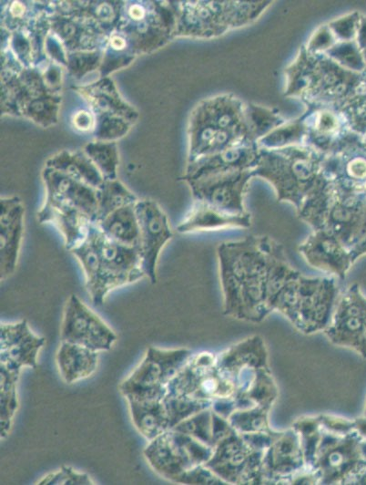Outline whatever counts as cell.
<instances>
[{"label":"cell","instance_id":"cell-25","mask_svg":"<svg viewBox=\"0 0 366 485\" xmlns=\"http://www.w3.org/2000/svg\"><path fill=\"white\" fill-rule=\"evenodd\" d=\"M339 112L353 132L362 137L366 134V76L355 96Z\"/></svg>","mask_w":366,"mask_h":485},{"label":"cell","instance_id":"cell-3","mask_svg":"<svg viewBox=\"0 0 366 485\" xmlns=\"http://www.w3.org/2000/svg\"><path fill=\"white\" fill-rule=\"evenodd\" d=\"M325 156L306 144L259 149L254 177L268 181L277 200L290 203L297 212L322 180Z\"/></svg>","mask_w":366,"mask_h":485},{"label":"cell","instance_id":"cell-34","mask_svg":"<svg viewBox=\"0 0 366 485\" xmlns=\"http://www.w3.org/2000/svg\"><path fill=\"white\" fill-rule=\"evenodd\" d=\"M112 46L117 49H121L125 46V41L118 36H115L111 40Z\"/></svg>","mask_w":366,"mask_h":485},{"label":"cell","instance_id":"cell-32","mask_svg":"<svg viewBox=\"0 0 366 485\" xmlns=\"http://www.w3.org/2000/svg\"><path fill=\"white\" fill-rule=\"evenodd\" d=\"M355 41L361 50L366 48V15H361Z\"/></svg>","mask_w":366,"mask_h":485},{"label":"cell","instance_id":"cell-11","mask_svg":"<svg viewBox=\"0 0 366 485\" xmlns=\"http://www.w3.org/2000/svg\"><path fill=\"white\" fill-rule=\"evenodd\" d=\"M299 252L312 267L341 278L353 263L349 249L325 228L313 230L300 244Z\"/></svg>","mask_w":366,"mask_h":485},{"label":"cell","instance_id":"cell-8","mask_svg":"<svg viewBox=\"0 0 366 485\" xmlns=\"http://www.w3.org/2000/svg\"><path fill=\"white\" fill-rule=\"evenodd\" d=\"M139 227L138 252L145 276L152 284L157 281V263L159 254L173 237V232L167 215L152 201L136 203Z\"/></svg>","mask_w":366,"mask_h":485},{"label":"cell","instance_id":"cell-35","mask_svg":"<svg viewBox=\"0 0 366 485\" xmlns=\"http://www.w3.org/2000/svg\"><path fill=\"white\" fill-rule=\"evenodd\" d=\"M362 57L366 65V48L362 50Z\"/></svg>","mask_w":366,"mask_h":485},{"label":"cell","instance_id":"cell-30","mask_svg":"<svg viewBox=\"0 0 366 485\" xmlns=\"http://www.w3.org/2000/svg\"><path fill=\"white\" fill-rule=\"evenodd\" d=\"M336 42H338L337 39L326 24L314 30L304 46L310 53L324 54Z\"/></svg>","mask_w":366,"mask_h":485},{"label":"cell","instance_id":"cell-24","mask_svg":"<svg viewBox=\"0 0 366 485\" xmlns=\"http://www.w3.org/2000/svg\"><path fill=\"white\" fill-rule=\"evenodd\" d=\"M246 114L250 135L256 142L286 122L280 113L255 104L247 103Z\"/></svg>","mask_w":366,"mask_h":485},{"label":"cell","instance_id":"cell-9","mask_svg":"<svg viewBox=\"0 0 366 485\" xmlns=\"http://www.w3.org/2000/svg\"><path fill=\"white\" fill-rule=\"evenodd\" d=\"M332 278L300 275L295 325L304 331L322 328L328 321L335 296Z\"/></svg>","mask_w":366,"mask_h":485},{"label":"cell","instance_id":"cell-13","mask_svg":"<svg viewBox=\"0 0 366 485\" xmlns=\"http://www.w3.org/2000/svg\"><path fill=\"white\" fill-rule=\"evenodd\" d=\"M259 157L257 142H242L229 147L218 153L189 162L188 178L194 181L211 175L255 170Z\"/></svg>","mask_w":366,"mask_h":485},{"label":"cell","instance_id":"cell-28","mask_svg":"<svg viewBox=\"0 0 366 485\" xmlns=\"http://www.w3.org/2000/svg\"><path fill=\"white\" fill-rule=\"evenodd\" d=\"M39 485H92L94 481L86 473L76 471L73 468L63 466L57 471L44 477Z\"/></svg>","mask_w":366,"mask_h":485},{"label":"cell","instance_id":"cell-23","mask_svg":"<svg viewBox=\"0 0 366 485\" xmlns=\"http://www.w3.org/2000/svg\"><path fill=\"white\" fill-rule=\"evenodd\" d=\"M52 168L90 187H99L102 179L89 160L81 157L64 156L52 162Z\"/></svg>","mask_w":366,"mask_h":485},{"label":"cell","instance_id":"cell-31","mask_svg":"<svg viewBox=\"0 0 366 485\" xmlns=\"http://www.w3.org/2000/svg\"><path fill=\"white\" fill-rule=\"evenodd\" d=\"M89 154L91 160L107 177L114 176L116 157L112 150L93 148L89 150Z\"/></svg>","mask_w":366,"mask_h":485},{"label":"cell","instance_id":"cell-16","mask_svg":"<svg viewBox=\"0 0 366 485\" xmlns=\"http://www.w3.org/2000/svg\"><path fill=\"white\" fill-rule=\"evenodd\" d=\"M180 432L168 429L152 440L144 449V456L152 469L160 476L177 481L183 474L185 451L182 449Z\"/></svg>","mask_w":366,"mask_h":485},{"label":"cell","instance_id":"cell-2","mask_svg":"<svg viewBox=\"0 0 366 485\" xmlns=\"http://www.w3.org/2000/svg\"><path fill=\"white\" fill-rule=\"evenodd\" d=\"M70 253L82 267L86 288L95 305L102 304L112 290L145 276L138 248L109 239L95 223Z\"/></svg>","mask_w":366,"mask_h":485},{"label":"cell","instance_id":"cell-6","mask_svg":"<svg viewBox=\"0 0 366 485\" xmlns=\"http://www.w3.org/2000/svg\"><path fill=\"white\" fill-rule=\"evenodd\" d=\"M253 170H235L189 181L198 202L232 215H246L244 198Z\"/></svg>","mask_w":366,"mask_h":485},{"label":"cell","instance_id":"cell-10","mask_svg":"<svg viewBox=\"0 0 366 485\" xmlns=\"http://www.w3.org/2000/svg\"><path fill=\"white\" fill-rule=\"evenodd\" d=\"M301 119L306 130L305 144L325 155L338 150L355 133L332 108L309 106Z\"/></svg>","mask_w":366,"mask_h":485},{"label":"cell","instance_id":"cell-26","mask_svg":"<svg viewBox=\"0 0 366 485\" xmlns=\"http://www.w3.org/2000/svg\"><path fill=\"white\" fill-rule=\"evenodd\" d=\"M97 192V208L94 223L103 219L113 211L128 204L136 203L133 197L117 185L102 183Z\"/></svg>","mask_w":366,"mask_h":485},{"label":"cell","instance_id":"cell-22","mask_svg":"<svg viewBox=\"0 0 366 485\" xmlns=\"http://www.w3.org/2000/svg\"><path fill=\"white\" fill-rule=\"evenodd\" d=\"M306 130L301 117L277 127L257 141L259 149L273 150L305 144Z\"/></svg>","mask_w":366,"mask_h":485},{"label":"cell","instance_id":"cell-18","mask_svg":"<svg viewBox=\"0 0 366 485\" xmlns=\"http://www.w3.org/2000/svg\"><path fill=\"white\" fill-rule=\"evenodd\" d=\"M98 352L87 347L61 342L56 360L63 380L72 384L91 376L97 369Z\"/></svg>","mask_w":366,"mask_h":485},{"label":"cell","instance_id":"cell-20","mask_svg":"<svg viewBox=\"0 0 366 485\" xmlns=\"http://www.w3.org/2000/svg\"><path fill=\"white\" fill-rule=\"evenodd\" d=\"M132 421L139 433L152 440L168 430V423L163 400H127Z\"/></svg>","mask_w":366,"mask_h":485},{"label":"cell","instance_id":"cell-27","mask_svg":"<svg viewBox=\"0 0 366 485\" xmlns=\"http://www.w3.org/2000/svg\"><path fill=\"white\" fill-rule=\"evenodd\" d=\"M337 64L354 72H364L366 65L356 41L336 42L324 53Z\"/></svg>","mask_w":366,"mask_h":485},{"label":"cell","instance_id":"cell-14","mask_svg":"<svg viewBox=\"0 0 366 485\" xmlns=\"http://www.w3.org/2000/svg\"><path fill=\"white\" fill-rule=\"evenodd\" d=\"M24 232V209L17 199L1 201L0 212V273L7 278L17 264Z\"/></svg>","mask_w":366,"mask_h":485},{"label":"cell","instance_id":"cell-36","mask_svg":"<svg viewBox=\"0 0 366 485\" xmlns=\"http://www.w3.org/2000/svg\"><path fill=\"white\" fill-rule=\"evenodd\" d=\"M363 139L366 140V134L363 136Z\"/></svg>","mask_w":366,"mask_h":485},{"label":"cell","instance_id":"cell-12","mask_svg":"<svg viewBox=\"0 0 366 485\" xmlns=\"http://www.w3.org/2000/svg\"><path fill=\"white\" fill-rule=\"evenodd\" d=\"M46 340L35 335L26 320L0 325V359L5 367L20 371L23 366L36 368L37 355Z\"/></svg>","mask_w":366,"mask_h":485},{"label":"cell","instance_id":"cell-15","mask_svg":"<svg viewBox=\"0 0 366 485\" xmlns=\"http://www.w3.org/2000/svg\"><path fill=\"white\" fill-rule=\"evenodd\" d=\"M37 219L40 223H51L58 229L69 252L83 242L93 223L82 211L49 197L37 212Z\"/></svg>","mask_w":366,"mask_h":485},{"label":"cell","instance_id":"cell-33","mask_svg":"<svg viewBox=\"0 0 366 485\" xmlns=\"http://www.w3.org/2000/svg\"><path fill=\"white\" fill-rule=\"evenodd\" d=\"M130 15L135 19H139L144 15V10L139 5H133L129 10Z\"/></svg>","mask_w":366,"mask_h":485},{"label":"cell","instance_id":"cell-19","mask_svg":"<svg viewBox=\"0 0 366 485\" xmlns=\"http://www.w3.org/2000/svg\"><path fill=\"white\" fill-rule=\"evenodd\" d=\"M136 203L117 208L95 224L109 239L124 245L137 247L139 227Z\"/></svg>","mask_w":366,"mask_h":485},{"label":"cell","instance_id":"cell-21","mask_svg":"<svg viewBox=\"0 0 366 485\" xmlns=\"http://www.w3.org/2000/svg\"><path fill=\"white\" fill-rule=\"evenodd\" d=\"M1 373V439L5 438L10 430L12 419L18 407L16 384L20 371L0 366Z\"/></svg>","mask_w":366,"mask_h":485},{"label":"cell","instance_id":"cell-29","mask_svg":"<svg viewBox=\"0 0 366 485\" xmlns=\"http://www.w3.org/2000/svg\"><path fill=\"white\" fill-rule=\"evenodd\" d=\"M361 14L352 12L328 23L338 42L353 41L356 38Z\"/></svg>","mask_w":366,"mask_h":485},{"label":"cell","instance_id":"cell-7","mask_svg":"<svg viewBox=\"0 0 366 485\" xmlns=\"http://www.w3.org/2000/svg\"><path fill=\"white\" fill-rule=\"evenodd\" d=\"M60 336L61 342L96 352L109 350L117 340L114 331L75 294L66 304Z\"/></svg>","mask_w":366,"mask_h":485},{"label":"cell","instance_id":"cell-17","mask_svg":"<svg viewBox=\"0 0 366 485\" xmlns=\"http://www.w3.org/2000/svg\"><path fill=\"white\" fill-rule=\"evenodd\" d=\"M250 214L232 215L215 210L204 203L196 202L191 211L178 225L181 233L212 231L226 228H249Z\"/></svg>","mask_w":366,"mask_h":485},{"label":"cell","instance_id":"cell-4","mask_svg":"<svg viewBox=\"0 0 366 485\" xmlns=\"http://www.w3.org/2000/svg\"><path fill=\"white\" fill-rule=\"evenodd\" d=\"M247 103L234 95L223 94L206 101L200 126L192 136L189 162L218 153L242 142H256L249 131Z\"/></svg>","mask_w":366,"mask_h":485},{"label":"cell","instance_id":"cell-5","mask_svg":"<svg viewBox=\"0 0 366 485\" xmlns=\"http://www.w3.org/2000/svg\"><path fill=\"white\" fill-rule=\"evenodd\" d=\"M188 352L150 346L140 364L119 386L127 400L160 401L168 393L167 384L178 372Z\"/></svg>","mask_w":366,"mask_h":485},{"label":"cell","instance_id":"cell-1","mask_svg":"<svg viewBox=\"0 0 366 485\" xmlns=\"http://www.w3.org/2000/svg\"><path fill=\"white\" fill-rule=\"evenodd\" d=\"M281 247L266 235H250L218 246L217 256L228 313L259 320L269 312L267 304L269 271L273 256Z\"/></svg>","mask_w":366,"mask_h":485}]
</instances>
